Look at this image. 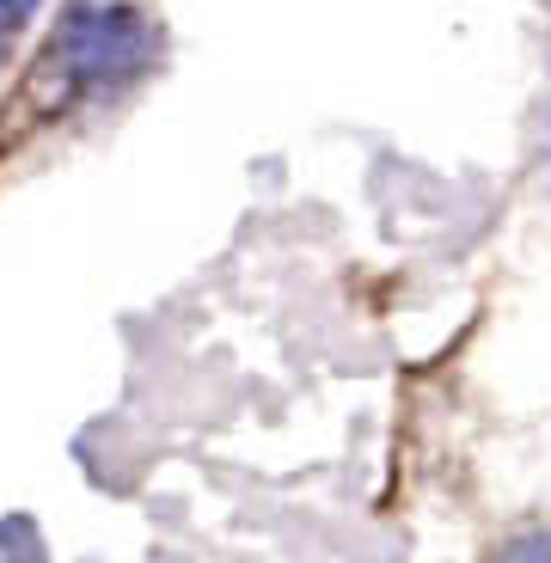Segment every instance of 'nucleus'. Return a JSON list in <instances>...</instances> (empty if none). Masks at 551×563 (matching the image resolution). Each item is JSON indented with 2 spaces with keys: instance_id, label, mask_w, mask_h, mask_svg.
<instances>
[{
  "instance_id": "obj_1",
  "label": "nucleus",
  "mask_w": 551,
  "mask_h": 563,
  "mask_svg": "<svg viewBox=\"0 0 551 563\" xmlns=\"http://www.w3.org/2000/svg\"><path fill=\"white\" fill-rule=\"evenodd\" d=\"M56 56L74 86H117L129 74H142L154 56V25L135 7H80L62 19Z\"/></svg>"
},
{
  "instance_id": "obj_2",
  "label": "nucleus",
  "mask_w": 551,
  "mask_h": 563,
  "mask_svg": "<svg viewBox=\"0 0 551 563\" xmlns=\"http://www.w3.org/2000/svg\"><path fill=\"white\" fill-rule=\"evenodd\" d=\"M509 563H551V533H539V539H527L521 551H515Z\"/></svg>"
}]
</instances>
